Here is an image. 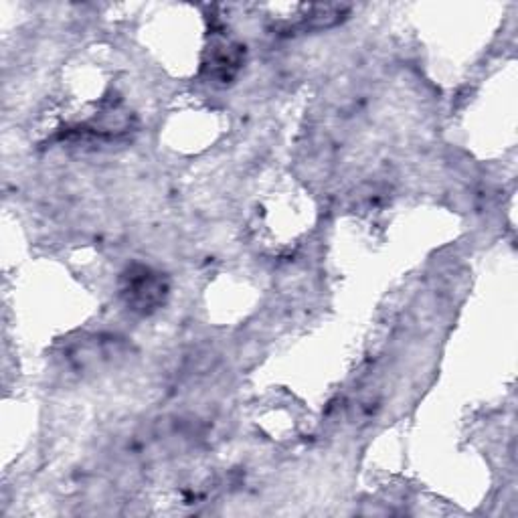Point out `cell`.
<instances>
[{
    "label": "cell",
    "instance_id": "6da1fadb",
    "mask_svg": "<svg viewBox=\"0 0 518 518\" xmlns=\"http://www.w3.org/2000/svg\"><path fill=\"white\" fill-rule=\"evenodd\" d=\"M164 292H166L164 284L144 268H140L138 274L132 272L128 278V286L124 288L128 304H132L134 310H142V312L156 308V304L162 302Z\"/></svg>",
    "mask_w": 518,
    "mask_h": 518
}]
</instances>
